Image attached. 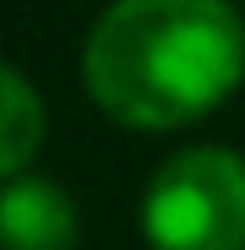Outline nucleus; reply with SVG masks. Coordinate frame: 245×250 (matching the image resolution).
<instances>
[{
  "label": "nucleus",
  "instance_id": "obj_1",
  "mask_svg": "<svg viewBox=\"0 0 245 250\" xmlns=\"http://www.w3.org/2000/svg\"><path fill=\"white\" fill-rule=\"evenodd\" d=\"M86 85L128 128H181L240 85L245 27L219 0H123L86 38Z\"/></svg>",
  "mask_w": 245,
  "mask_h": 250
},
{
  "label": "nucleus",
  "instance_id": "obj_2",
  "mask_svg": "<svg viewBox=\"0 0 245 250\" xmlns=\"http://www.w3.org/2000/svg\"><path fill=\"white\" fill-rule=\"evenodd\" d=\"M155 250H245V154L224 144L176 149L144 187Z\"/></svg>",
  "mask_w": 245,
  "mask_h": 250
},
{
  "label": "nucleus",
  "instance_id": "obj_3",
  "mask_svg": "<svg viewBox=\"0 0 245 250\" xmlns=\"http://www.w3.org/2000/svg\"><path fill=\"white\" fill-rule=\"evenodd\" d=\"M75 240L80 213L59 181L16 176L0 187V250H75Z\"/></svg>",
  "mask_w": 245,
  "mask_h": 250
},
{
  "label": "nucleus",
  "instance_id": "obj_4",
  "mask_svg": "<svg viewBox=\"0 0 245 250\" xmlns=\"http://www.w3.org/2000/svg\"><path fill=\"white\" fill-rule=\"evenodd\" d=\"M38 144H43V96L22 69L0 59V176L16 181Z\"/></svg>",
  "mask_w": 245,
  "mask_h": 250
}]
</instances>
